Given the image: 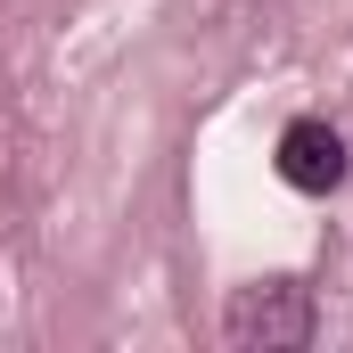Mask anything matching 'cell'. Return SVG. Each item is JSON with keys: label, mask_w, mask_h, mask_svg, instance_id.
I'll list each match as a JSON object with an SVG mask.
<instances>
[{"label": "cell", "mask_w": 353, "mask_h": 353, "mask_svg": "<svg viewBox=\"0 0 353 353\" xmlns=\"http://www.w3.org/2000/svg\"><path fill=\"white\" fill-rule=\"evenodd\" d=\"M279 181L304 189V197H329V189L345 181V132L321 123V115H296V123L279 132Z\"/></svg>", "instance_id": "cell-2"}, {"label": "cell", "mask_w": 353, "mask_h": 353, "mask_svg": "<svg viewBox=\"0 0 353 353\" xmlns=\"http://www.w3.org/2000/svg\"><path fill=\"white\" fill-rule=\"evenodd\" d=\"M222 337L239 353H296V345H312V288H296V279L239 288L230 312H222Z\"/></svg>", "instance_id": "cell-1"}]
</instances>
